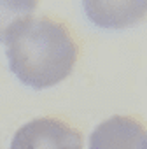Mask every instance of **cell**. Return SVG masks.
Masks as SVG:
<instances>
[{
	"label": "cell",
	"mask_w": 147,
	"mask_h": 149,
	"mask_svg": "<svg viewBox=\"0 0 147 149\" xmlns=\"http://www.w3.org/2000/svg\"><path fill=\"white\" fill-rule=\"evenodd\" d=\"M89 149H147V130L130 116H112L91 133Z\"/></svg>",
	"instance_id": "3957f363"
},
{
	"label": "cell",
	"mask_w": 147,
	"mask_h": 149,
	"mask_svg": "<svg viewBox=\"0 0 147 149\" xmlns=\"http://www.w3.org/2000/svg\"><path fill=\"white\" fill-rule=\"evenodd\" d=\"M37 9V2H0V42L7 39L9 28L30 16Z\"/></svg>",
	"instance_id": "5b68a950"
},
{
	"label": "cell",
	"mask_w": 147,
	"mask_h": 149,
	"mask_svg": "<svg viewBox=\"0 0 147 149\" xmlns=\"http://www.w3.org/2000/svg\"><path fill=\"white\" fill-rule=\"evenodd\" d=\"M11 149H83V133L60 118H37L14 133Z\"/></svg>",
	"instance_id": "7a4b0ae2"
},
{
	"label": "cell",
	"mask_w": 147,
	"mask_h": 149,
	"mask_svg": "<svg viewBox=\"0 0 147 149\" xmlns=\"http://www.w3.org/2000/svg\"><path fill=\"white\" fill-rule=\"evenodd\" d=\"M84 9L91 21L107 28H123L144 19L147 13L145 2H84Z\"/></svg>",
	"instance_id": "277c9868"
},
{
	"label": "cell",
	"mask_w": 147,
	"mask_h": 149,
	"mask_svg": "<svg viewBox=\"0 0 147 149\" xmlns=\"http://www.w3.org/2000/svg\"><path fill=\"white\" fill-rule=\"evenodd\" d=\"M6 51L16 77L35 90L51 88L70 76L79 46L68 25L49 16H26L7 33Z\"/></svg>",
	"instance_id": "6da1fadb"
}]
</instances>
